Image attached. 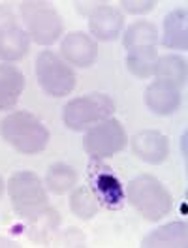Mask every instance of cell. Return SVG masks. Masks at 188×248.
<instances>
[{"instance_id":"cell-1","label":"cell","mask_w":188,"mask_h":248,"mask_svg":"<svg viewBox=\"0 0 188 248\" xmlns=\"http://www.w3.org/2000/svg\"><path fill=\"white\" fill-rule=\"evenodd\" d=\"M0 136L21 155H40L49 143V130L29 111L10 113L0 123Z\"/></svg>"},{"instance_id":"cell-2","label":"cell","mask_w":188,"mask_h":248,"mask_svg":"<svg viewBox=\"0 0 188 248\" xmlns=\"http://www.w3.org/2000/svg\"><path fill=\"white\" fill-rule=\"evenodd\" d=\"M126 200L149 222H158L173 207L170 190L153 175H138L126 185Z\"/></svg>"},{"instance_id":"cell-3","label":"cell","mask_w":188,"mask_h":248,"mask_svg":"<svg viewBox=\"0 0 188 248\" xmlns=\"http://www.w3.org/2000/svg\"><path fill=\"white\" fill-rule=\"evenodd\" d=\"M8 194L12 207L29 224L44 217L51 207H47V194L42 179L32 171H17L8 181Z\"/></svg>"},{"instance_id":"cell-4","label":"cell","mask_w":188,"mask_h":248,"mask_svg":"<svg viewBox=\"0 0 188 248\" xmlns=\"http://www.w3.org/2000/svg\"><path fill=\"white\" fill-rule=\"evenodd\" d=\"M113 113H115V102L108 94L91 93L70 100L64 106L63 121L70 130L83 132L110 119Z\"/></svg>"},{"instance_id":"cell-5","label":"cell","mask_w":188,"mask_h":248,"mask_svg":"<svg viewBox=\"0 0 188 248\" xmlns=\"http://www.w3.org/2000/svg\"><path fill=\"white\" fill-rule=\"evenodd\" d=\"M21 17L29 38L40 46H53L64 31L63 17L49 2H21Z\"/></svg>"},{"instance_id":"cell-6","label":"cell","mask_w":188,"mask_h":248,"mask_svg":"<svg viewBox=\"0 0 188 248\" xmlns=\"http://www.w3.org/2000/svg\"><path fill=\"white\" fill-rule=\"evenodd\" d=\"M36 78L42 91L53 98L68 96L76 89V74L70 64L53 51H42L36 59Z\"/></svg>"},{"instance_id":"cell-7","label":"cell","mask_w":188,"mask_h":248,"mask_svg":"<svg viewBox=\"0 0 188 248\" xmlns=\"http://www.w3.org/2000/svg\"><path fill=\"white\" fill-rule=\"evenodd\" d=\"M128 143L125 126L117 119H106L102 123L87 130V136L83 138V149L93 158H110L121 153Z\"/></svg>"},{"instance_id":"cell-8","label":"cell","mask_w":188,"mask_h":248,"mask_svg":"<svg viewBox=\"0 0 188 248\" xmlns=\"http://www.w3.org/2000/svg\"><path fill=\"white\" fill-rule=\"evenodd\" d=\"M31 47V38L19 25L8 6H0V61L6 64L21 61Z\"/></svg>"},{"instance_id":"cell-9","label":"cell","mask_w":188,"mask_h":248,"mask_svg":"<svg viewBox=\"0 0 188 248\" xmlns=\"http://www.w3.org/2000/svg\"><path fill=\"white\" fill-rule=\"evenodd\" d=\"M89 181L91 190L98 202H102L110 209H117L125 202V190L121 186V181L113 173L110 166H104L100 158H93L89 164Z\"/></svg>"},{"instance_id":"cell-10","label":"cell","mask_w":188,"mask_h":248,"mask_svg":"<svg viewBox=\"0 0 188 248\" xmlns=\"http://www.w3.org/2000/svg\"><path fill=\"white\" fill-rule=\"evenodd\" d=\"M61 53L66 64H74L78 68H89L98 57V44L85 32H70L64 36Z\"/></svg>"},{"instance_id":"cell-11","label":"cell","mask_w":188,"mask_h":248,"mask_svg":"<svg viewBox=\"0 0 188 248\" xmlns=\"http://www.w3.org/2000/svg\"><path fill=\"white\" fill-rule=\"evenodd\" d=\"M181 89L173 83L157 79L145 91V104L155 115L170 117L181 108Z\"/></svg>"},{"instance_id":"cell-12","label":"cell","mask_w":188,"mask_h":248,"mask_svg":"<svg viewBox=\"0 0 188 248\" xmlns=\"http://www.w3.org/2000/svg\"><path fill=\"white\" fill-rule=\"evenodd\" d=\"M125 27V16L121 10L108 6V2L100 4L93 14L89 16V31L94 38L102 42H113L121 36Z\"/></svg>"},{"instance_id":"cell-13","label":"cell","mask_w":188,"mask_h":248,"mask_svg":"<svg viewBox=\"0 0 188 248\" xmlns=\"http://www.w3.org/2000/svg\"><path fill=\"white\" fill-rule=\"evenodd\" d=\"M132 151L147 164H162L170 156V141L158 130H141L132 138Z\"/></svg>"},{"instance_id":"cell-14","label":"cell","mask_w":188,"mask_h":248,"mask_svg":"<svg viewBox=\"0 0 188 248\" xmlns=\"http://www.w3.org/2000/svg\"><path fill=\"white\" fill-rule=\"evenodd\" d=\"M25 91V76L14 64H0V111H10L17 106Z\"/></svg>"},{"instance_id":"cell-15","label":"cell","mask_w":188,"mask_h":248,"mask_svg":"<svg viewBox=\"0 0 188 248\" xmlns=\"http://www.w3.org/2000/svg\"><path fill=\"white\" fill-rule=\"evenodd\" d=\"M162 44L168 49L187 51L188 49V14L187 8H177L164 19Z\"/></svg>"},{"instance_id":"cell-16","label":"cell","mask_w":188,"mask_h":248,"mask_svg":"<svg viewBox=\"0 0 188 248\" xmlns=\"http://www.w3.org/2000/svg\"><path fill=\"white\" fill-rule=\"evenodd\" d=\"M188 243V228L185 222H172L149 233L141 247L145 248H185Z\"/></svg>"},{"instance_id":"cell-17","label":"cell","mask_w":188,"mask_h":248,"mask_svg":"<svg viewBox=\"0 0 188 248\" xmlns=\"http://www.w3.org/2000/svg\"><path fill=\"white\" fill-rule=\"evenodd\" d=\"M158 62V51L155 46L132 47L126 51V68L132 76L140 79H149L155 76Z\"/></svg>"},{"instance_id":"cell-18","label":"cell","mask_w":188,"mask_h":248,"mask_svg":"<svg viewBox=\"0 0 188 248\" xmlns=\"http://www.w3.org/2000/svg\"><path fill=\"white\" fill-rule=\"evenodd\" d=\"M155 76L162 81L173 83L175 87H185L188 78L187 61L181 59L179 55H166L162 59H158L157 68H155Z\"/></svg>"},{"instance_id":"cell-19","label":"cell","mask_w":188,"mask_h":248,"mask_svg":"<svg viewBox=\"0 0 188 248\" xmlns=\"http://www.w3.org/2000/svg\"><path fill=\"white\" fill-rule=\"evenodd\" d=\"M78 183V171L72 166L64 164V162H57L51 164L46 175V186L57 196L66 194L68 190H72Z\"/></svg>"},{"instance_id":"cell-20","label":"cell","mask_w":188,"mask_h":248,"mask_svg":"<svg viewBox=\"0 0 188 248\" xmlns=\"http://www.w3.org/2000/svg\"><path fill=\"white\" fill-rule=\"evenodd\" d=\"M158 44V29L149 23V21H136L134 25L128 27L123 38V46L125 49H132V47H143V46H155Z\"/></svg>"},{"instance_id":"cell-21","label":"cell","mask_w":188,"mask_h":248,"mask_svg":"<svg viewBox=\"0 0 188 248\" xmlns=\"http://www.w3.org/2000/svg\"><path fill=\"white\" fill-rule=\"evenodd\" d=\"M70 209L81 220H91L100 211V202L96 200L89 186H79L70 196Z\"/></svg>"},{"instance_id":"cell-22","label":"cell","mask_w":188,"mask_h":248,"mask_svg":"<svg viewBox=\"0 0 188 248\" xmlns=\"http://www.w3.org/2000/svg\"><path fill=\"white\" fill-rule=\"evenodd\" d=\"M157 0H121V8L128 14H134V16L153 12L157 8Z\"/></svg>"},{"instance_id":"cell-23","label":"cell","mask_w":188,"mask_h":248,"mask_svg":"<svg viewBox=\"0 0 188 248\" xmlns=\"http://www.w3.org/2000/svg\"><path fill=\"white\" fill-rule=\"evenodd\" d=\"M100 4H104V2H76L79 14H85V16H91Z\"/></svg>"},{"instance_id":"cell-24","label":"cell","mask_w":188,"mask_h":248,"mask_svg":"<svg viewBox=\"0 0 188 248\" xmlns=\"http://www.w3.org/2000/svg\"><path fill=\"white\" fill-rule=\"evenodd\" d=\"M2 194H4V181H2V177H0V198H2Z\"/></svg>"}]
</instances>
